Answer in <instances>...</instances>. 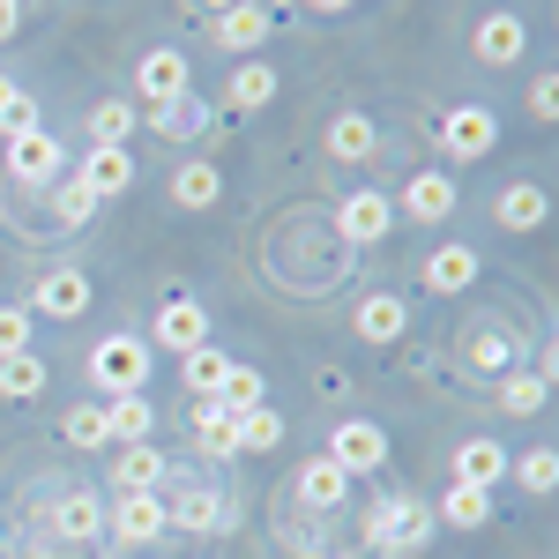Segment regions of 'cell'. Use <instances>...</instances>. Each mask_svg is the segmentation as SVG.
<instances>
[{
    "label": "cell",
    "instance_id": "obj_1",
    "mask_svg": "<svg viewBox=\"0 0 559 559\" xmlns=\"http://www.w3.org/2000/svg\"><path fill=\"white\" fill-rule=\"evenodd\" d=\"M426 537H432V515L418 500H373V508H366V545L381 559H411Z\"/></svg>",
    "mask_w": 559,
    "mask_h": 559
},
{
    "label": "cell",
    "instance_id": "obj_2",
    "mask_svg": "<svg viewBox=\"0 0 559 559\" xmlns=\"http://www.w3.org/2000/svg\"><path fill=\"white\" fill-rule=\"evenodd\" d=\"M90 381L105 388V395H134V388L150 381V344L142 336H105V344L90 350Z\"/></svg>",
    "mask_w": 559,
    "mask_h": 559
},
{
    "label": "cell",
    "instance_id": "obj_3",
    "mask_svg": "<svg viewBox=\"0 0 559 559\" xmlns=\"http://www.w3.org/2000/svg\"><path fill=\"white\" fill-rule=\"evenodd\" d=\"M60 165H68V150L45 128L8 134V179H15V187H45V179H60Z\"/></svg>",
    "mask_w": 559,
    "mask_h": 559
},
{
    "label": "cell",
    "instance_id": "obj_4",
    "mask_svg": "<svg viewBox=\"0 0 559 559\" xmlns=\"http://www.w3.org/2000/svg\"><path fill=\"white\" fill-rule=\"evenodd\" d=\"M329 463L336 471H381L388 463V432L373 418H344V426L329 432Z\"/></svg>",
    "mask_w": 559,
    "mask_h": 559
},
{
    "label": "cell",
    "instance_id": "obj_5",
    "mask_svg": "<svg viewBox=\"0 0 559 559\" xmlns=\"http://www.w3.org/2000/svg\"><path fill=\"white\" fill-rule=\"evenodd\" d=\"M336 224H344L350 247H381L388 224H395V202H388V194H373V187H358V194H344V202H336Z\"/></svg>",
    "mask_w": 559,
    "mask_h": 559
},
{
    "label": "cell",
    "instance_id": "obj_6",
    "mask_svg": "<svg viewBox=\"0 0 559 559\" xmlns=\"http://www.w3.org/2000/svg\"><path fill=\"white\" fill-rule=\"evenodd\" d=\"M75 187H83L90 202H112L120 187H134V157L120 150V142H90L83 173H75Z\"/></svg>",
    "mask_w": 559,
    "mask_h": 559
},
{
    "label": "cell",
    "instance_id": "obj_7",
    "mask_svg": "<svg viewBox=\"0 0 559 559\" xmlns=\"http://www.w3.org/2000/svg\"><path fill=\"white\" fill-rule=\"evenodd\" d=\"M231 500L216 492V485H187L179 500H165V530H231Z\"/></svg>",
    "mask_w": 559,
    "mask_h": 559
},
{
    "label": "cell",
    "instance_id": "obj_8",
    "mask_svg": "<svg viewBox=\"0 0 559 559\" xmlns=\"http://www.w3.org/2000/svg\"><path fill=\"white\" fill-rule=\"evenodd\" d=\"M269 31H276V15H269L261 0H231L210 23V38L224 45V52H254V45H269Z\"/></svg>",
    "mask_w": 559,
    "mask_h": 559
},
{
    "label": "cell",
    "instance_id": "obj_9",
    "mask_svg": "<svg viewBox=\"0 0 559 559\" xmlns=\"http://www.w3.org/2000/svg\"><path fill=\"white\" fill-rule=\"evenodd\" d=\"M492 142H500V120H492L485 105H455V112L440 120V150H448V157H485Z\"/></svg>",
    "mask_w": 559,
    "mask_h": 559
},
{
    "label": "cell",
    "instance_id": "obj_10",
    "mask_svg": "<svg viewBox=\"0 0 559 559\" xmlns=\"http://www.w3.org/2000/svg\"><path fill=\"white\" fill-rule=\"evenodd\" d=\"M105 522H112L120 545H150V537H165V500H157V492H120V500L105 508Z\"/></svg>",
    "mask_w": 559,
    "mask_h": 559
},
{
    "label": "cell",
    "instance_id": "obj_11",
    "mask_svg": "<svg viewBox=\"0 0 559 559\" xmlns=\"http://www.w3.org/2000/svg\"><path fill=\"white\" fill-rule=\"evenodd\" d=\"M157 344L179 350V358L202 350V344H210V313H202L194 299H165V313H157Z\"/></svg>",
    "mask_w": 559,
    "mask_h": 559
},
{
    "label": "cell",
    "instance_id": "obj_12",
    "mask_svg": "<svg viewBox=\"0 0 559 559\" xmlns=\"http://www.w3.org/2000/svg\"><path fill=\"white\" fill-rule=\"evenodd\" d=\"M134 90H142L150 105H165V97H179V90H194V83H187V60H179L173 45H157V52H142V68H134Z\"/></svg>",
    "mask_w": 559,
    "mask_h": 559
},
{
    "label": "cell",
    "instance_id": "obj_13",
    "mask_svg": "<svg viewBox=\"0 0 559 559\" xmlns=\"http://www.w3.org/2000/svg\"><path fill=\"white\" fill-rule=\"evenodd\" d=\"M157 485H165V455L150 440H128L112 455V492H157Z\"/></svg>",
    "mask_w": 559,
    "mask_h": 559
},
{
    "label": "cell",
    "instance_id": "obj_14",
    "mask_svg": "<svg viewBox=\"0 0 559 559\" xmlns=\"http://www.w3.org/2000/svg\"><path fill=\"white\" fill-rule=\"evenodd\" d=\"M508 477V448L500 440H455V485H500Z\"/></svg>",
    "mask_w": 559,
    "mask_h": 559
},
{
    "label": "cell",
    "instance_id": "obj_15",
    "mask_svg": "<svg viewBox=\"0 0 559 559\" xmlns=\"http://www.w3.org/2000/svg\"><path fill=\"white\" fill-rule=\"evenodd\" d=\"M38 313H52V321L90 313V276H83V269H52V276L38 284Z\"/></svg>",
    "mask_w": 559,
    "mask_h": 559
},
{
    "label": "cell",
    "instance_id": "obj_16",
    "mask_svg": "<svg viewBox=\"0 0 559 559\" xmlns=\"http://www.w3.org/2000/svg\"><path fill=\"white\" fill-rule=\"evenodd\" d=\"M231 426H239V411H224L216 395H194V448H202V455H239Z\"/></svg>",
    "mask_w": 559,
    "mask_h": 559
},
{
    "label": "cell",
    "instance_id": "obj_17",
    "mask_svg": "<svg viewBox=\"0 0 559 559\" xmlns=\"http://www.w3.org/2000/svg\"><path fill=\"white\" fill-rule=\"evenodd\" d=\"M344 485H350V471H336L329 455H313L299 471V500L313 508V515H329V508H344Z\"/></svg>",
    "mask_w": 559,
    "mask_h": 559
},
{
    "label": "cell",
    "instance_id": "obj_18",
    "mask_svg": "<svg viewBox=\"0 0 559 559\" xmlns=\"http://www.w3.org/2000/svg\"><path fill=\"white\" fill-rule=\"evenodd\" d=\"M350 321H358V336H366V344H395L411 313H403V299H395V292H373V299H358V313H350Z\"/></svg>",
    "mask_w": 559,
    "mask_h": 559
},
{
    "label": "cell",
    "instance_id": "obj_19",
    "mask_svg": "<svg viewBox=\"0 0 559 559\" xmlns=\"http://www.w3.org/2000/svg\"><path fill=\"white\" fill-rule=\"evenodd\" d=\"M105 530V500L97 492H68L60 508H52V537H75V545H90Z\"/></svg>",
    "mask_w": 559,
    "mask_h": 559
},
{
    "label": "cell",
    "instance_id": "obj_20",
    "mask_svg": "<svg viewBox=\"0 0 559 559\" xmlns=\"http://www.w3.org/2000/svg\"><path fill=\"white\" fill-rule=\"evenodd\" d=\"M477 60H485V68H508V60H515L522 52V23L515 15H508V8H500V15H485V23H477Z\"/></svg>",
    "mask_w": 559,
    "mask_h": 559
},
{
    "label": "cell",
    "instance_id": "obj_21",
    "mask_svg": "<svg viewBox=\"0 0 559 559\" xmlns=\"http://www.w3.org/2000/svg\"><path fill=\"white\" fill-rule=\"evenodd\" d=\"M210 120H216V112L194 97V90H179V97H165V105H150V128H157V134H202Z\"/></svg>",
    "mask_w": 559,
    "mask_h": 559
},
{
    "label": "cell",
    "instance_id": "obj_22",
    "mask_svg": "<svg viewBox=\"0 0 559 559\" xmlns=\"http://www.w3.org/2000/svg\"><path fill=\"white\" fill-rule=\"evenodd\" d=\"M545 216H552V194H545V187H530V179H515V187L500 194V224H508V231H537Z\"/></svg>",
    "mask_w": 559,
    "mask_h": 559
},
{
    "label": "cell",
    "instance_id": "obj_23",
    "mask_svg": "<svg viewBox=\"0 0 559 559\" xmlns=\"http://www.w3.org/2000/svg\"><path fill=\"white\" fill-rule=\"evenodd\" d=\"M403 210L426 216V224H440V216L455 210V179H448V173H418L411 187H403Z\"/></svg>",
    "mask_w": 559,
    "mask_h": 559
},
{
    "label": "cell",
    "instance_id": "obj_24",
    "mask_svg": "<svg viewBox=\"0 0 559 559\" xmlns=\"http://www.w3.org/2000/svg\"><path fill=\"white\" fill-rule=\"evenodd\" d=\"M477 284V254L471 247H440V254L426 261V292H471Z\"/></svg>",
    "mask_w": 559,
    "mask_h": 559
},
{
    "label": "cell",
    "instance_id": "obj_25",
    "mask_svg": "<svg viewBox=\"0 0 559 559\" xmlns=\"http://www.w3.org/2000/svg\"><path fill=\"white\" fill-rule=\"evenodd\" d=\"M216 194H224V179H216L210 157H194V165H179V173H173V202H179V210H210Z\"/></svg>",
    "mask_w": 559,
    "mask_h": 559
},
{
    "label": "cell",
    "instance_id": "obj_26",
    "mask_svg": "<svg viewBox=\"0 0 559 559\" xmlns=\"http://www.w3.org/2000/svg\"><path fill=\"white\" fill-rule=\"evenodd\" d=\"M150 426H157V411L142 403V388L105 403V432H112V440H150Z\"/></svg>",
    "mask_w": 559,
    "mask_h": 559
},
{
    "label": "cell",
    "instance_id": "obj_27",
    "mask_svg": "<svg viewBox=\"0 0 559 559\" xmlns=\"http://www.w3.org/2000/svg\"><path fill=\"white\" fill-rule=\"evenodd\" d=\"M329 150H336L344 165H366V157L381 150V134H373V120H366V112H344V120L329 128Z\"/></svg>",
    "mask_w": 559,
    "mask_h": 559
},
{
    "label": "cell",
    "instance_id": "obj_28",
    "mask_svg": "<svg viewBox=\"0 0 559 559\" xmlns=\"http://www.w3.org/2000/svg\"><path fill=\"white\" fill-rule=\"evenodd\" d=\"M269 97H276V68H261V60H247V68L231 75V90H224L231 112H254V105H269Z\"/></svg>",
    "mask_w": 559,
    "mask_h": 559
},
{
    "label": "cell",
    "instance_id": "obj_29",
    "mask_svg": "<svg viewBox=\"0 0 559 559\" xmlns=\"http://www.w3.org/2000/svg\"><path fill=\"white\" fill-rule=\"evenodd\" d=\"M471 366L477 373H515V336H508V329H477L471 336Z\"/></svg>",
    "mask_w": 559,
    "mask_h": 559
},
{
    "label": "cell",
    "instance_id": "obj_30",
    "mask_svg": "<svg viewBox=\"0 0 559 559\" xmlns=\"http://www.w3.org/2000/svg\"><path fill=\"white\" fill-rule=\"evenodd\" d=\"M38 388H45V358H38V350H15V358H0V395H23V403H31Z\"/></svg>",
    "mask_w": 559,
    "mask_h": 559
},
{
    "label": "cell",
    "instance_id": "obj_31",
    "mask_svg": "<svg viewBox=\"0 0 559 559\" xmlns=\"http://www.w3.org/2000/svg\"><path fill=\"white\" fill-rule=\"evenodd\" d=\"M440 515L455 522V530H477V522L492 515V492H485V485H448V500H440Z\"/></svg>",
    "mask_w": 559,
    "mask_h": 559
},
{
    "label": "cell",
    "instance_id": "obj_32",
    "mask_svg": "<svg viewBox=\"0 0 559 559\" xmlns=\"http://www.w3.org/2000/svg\"><path fill=\"white\" fill-rule=\"evenodd\" d=\"M500 411L508 418H537L545 411V381L537 373H500Z\"/></svg>",
    "mask_w": 559,
    "mask_h": 559
},
{
    "label": "cell",
    "instance_id": "obj_33",
    "mask_svg": "<svg viewBox=\"0 0 559 559\" xmlns=\"http://www.w3.org/2000/svg\"><path fill=\"white\" fill-rule=\"evenodd\" d=\"M231 440H239V448H254V455H269V448L284 440V418H276L269 403H261V411H239V426H231Z\"/></svg>",
    "mask_w": 559,
    "mask_h": 559
},
{
    "label": "cell",
    "instance_id": "obj_34",
    "mask_svg": "<svg viewBox=\"0 0 559 559\" xmlns=\"http://www.w3.org/2000/svg\"><path fill=\"white\" fill-rule=\"evenodd\" d=\"M224 373H231V358H224V350H187V395H216V388H224Z\"/></svg>",
    "mask_w": 559,
    "mask_h": 559
},
{
    "label": "cell",
    "instance_id": "obj_35",
    "mask_svg": "<svg viewBox=\"0 0 559 559\" xmlns=\"http://www.w3.org/2000/svg\"><path fill=\"white\" fill-rule=\"evenodd\" d=\"M128 134H134V105L112 97V105H97V112H90V142H120V150H128Z\"/></svg>",
    "mask_w": 559,
    "mask_h": 559
},
{
    "label": "cell",
    "instance_id": "obj_36",
    "mask_svg": "<svg viewBox=\"0 0 559 559\" xmlns=\"http://www.w3.org/2000/svg\"><path fill=\"white\" fill-rule=\"evenodd\" d=\"M23 128H38V105H31V90H15L0 75V134H23Z\"/></svg>",
    "mask_w": 559,
    "mask_h": 559
},
{
    "label": "cell",
    "instance_id": "obj_37",
    "mask_svg": "<svg viewBox=\"0 0 559 559\" xmlns=\"http://www.w3.org/2000/svg\"><path fill=\"white\" fill-rule=\"evenodd\" d=\"M216 403H224V411H261V373L231 366V373H224V388H216Z\"/></svg>",
    "mask_w": 559,
    "mask_h": 559
},
{
    "label": "cell",
    "instance_id": "obj_38",
    "mask_svg": "<svg viewBox=\"0 0 559 559\" xmlns=\"http://www.w3.org/2000/svg\"><path fill=\"white\" fill-rule=\"evenodd\" d=\"M68 440H75V448H105V440H112V432H105V411H97V403L68 411Z\"/></svg>",
    "mask_w": 559,
    "mask_h": 559
},
{
    "label": "cell",
    "instance_id": "obj_39",
    "mask_svg": "<svg viewBox=\"0 0 559 559\" xmlns=\"http://www.w3.org/2000/svg\"><path fill=\"white\" fill-rule=\"evenodd\" d=\"M522 485H530V492H552L559 485V455L552 448H530V455H522Z\"/></svg>",
    "mask_w": 559,
    "mask_h": 559
},
{
    "label": "cell",
    "instance_id": "obj_40",
    "mask_svg": "<svg viewBox=\"0 0 559 559\" xmlns=\"http://www.w3.org/2000/svg\"><path fill=\"white\" fill-rule=\"evenodd\" d=\"M15 350H31V313L23 306H0V358H15Z\"/></svg>",
    "mask_w": 559,
    "mask_h": 559
},
{
    "label": "cell",
    "instance_id": "obj_41",
    "mask_svg": "<svg viewBox=\"0 0 559 559\" xmlns=\"http://www.w3.org/2000/svg\"><path fill=\"white\" fill-rule=\"evenodd\" d=\"M530 112H537V120L559 112V75H537V83H530Z\"/></svg>",
    "mask_w": 559,
    "mask_h": 559
},
{
    "label": "cell",
    "instance_id": "obj_42",
    "mask_svg": "<svg viewBox=\"0 0 559 559\" xmlns=\"http://www.w3.org/2000/svg\"><path fill=\"white\" fill-rule=\"evenodd\" d=\"M90 210H97V202H90L83 187H60V216H68V224H83Z\"/></svg>",
    "mask_w": 559,
    "mask_h": 559
},
{
    "label": "cell",
    "instance_id": "obj_43",
    "mask_svg": "<svg viewBox=\"0 0 559 559\" xmlns=\"http://www.w3.org/2000/svg\"><path fill=\"white\" fill-rule=\"evenodd\" d=\"M0 38H15V0H0Z\"/></svg>",
    "mask_w": 559,
    "mask_h": 559
},
{
    "label": "cell",
    "instance_id": "obj_44",
    "mask_svg": "<svg viewBox=\"0 0 559 559\" xmlns=\"http://www.w3.org/2000/svg\"><path fill=\"white\" fill-rule=\"evenodd\" d=\"M306 8H321V15H344L350 0H306Z\"/></svg>",
    "mask_w": 559,
    "mask_h": 559
},
{
    "label": "cell",
    "instance_id": "obj_45",
    "mask_svg": "<svg viewBox=\"0 0 559 559\" xmlns=\"http://www.w3.org/2000/svg\"><path fill=\"white\" fill-rule=\"evenodd\" d=\"M202 8H216V15H224V8H231V0H202Z\"/></svg>",
    "mask_w": 559,
    "mask_h": 559
},
{
    "label": "cell",
    "instance_id": "obj_46",
    "mask_svg": "<svg viewBox=\"0 0 559 559\" xmlns=\"http://www.w3.org/2000/svg\"><path fill=\"white\" fill-rule=\"evenodd\" d=\"M0 559H8V552H0Z\"/></svg>",
    "mask_w": 559,
    "mask_h": 559
},
{
    "label": "cell",
    "instance_id": "obj_47",
    "mask_svg": "<svg viewBox=\"0 0 559 559\" xmlns=\"http://www.w3.org/2000/svg\"><path fill=\"white\" fill-rule=\"evenodd\" d=\"M299 559H306V552H299Z\"/></svg>",
    "mask_w": 559,
    "mask_h": 559
}]
</instances>
